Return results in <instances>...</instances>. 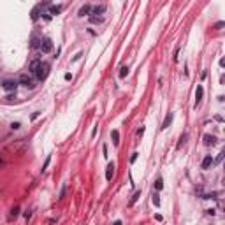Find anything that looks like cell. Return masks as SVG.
Instances as JSON below:
<instances>
[{
  "label": "cell",
  "mask_w": 225,
  "mask_h": 225,
  "mask_svg": "<svg viewBox=\"0 0 225 225\" xmlns=\"http://www.w3.org/2000/svg\"><path fill=\"white\" fill-rule=\"evenodd\" d=\"M49 63H46V62H40V65H39V69H37V72H35V77L39 79V81H44L48 76H49Z\"/></svg>",
  "instance_id": "cell-1"
},
{
  "label": "cell",
  "mask_w": 225,
  "mask_h": 225,
  "mask_svg": "<svg viewBox=\"0 0 225 225\" xmlns=\"http://www.w3.org/2000/svg\"><path fill=\"white\" fill-rule=\"evenodd\" d=\"M39 49H40L42 53H51V51H53V40H51L49 37L40 39V46H39Z\"/></svg>",
  "instance_id": "cell-2"
},
{
  "label": "cell",
  "mask_w": 225,
  "mask_h": 225,
  "mask_svg": "<svg viewBox=\"0 0 225 225\" xmlns=\"http://www.w3.org/2000/svg\"><path fill=\"white\" fill-rule=\"evenodd\" d=\"M19 84H23V86H26V88H35V83H33V79L30 77V76H21L19 77V81H18Z\"/></svg>",
  "instance_id": "cell-3"
},
{
  "label": "cell",
  "mask_w": 225,
  "mask_h": 225,
  "mask_svg": "<svg viewBox=\"0 0 225 225\" xmlns=\"http://www.w3.org/2000/svg\"><path fill=\"white\" fill-rule=\"evenodd\" d=\"M18 81H14V79H5L4 83H2V86H4V90H7V92H14L16 88H18Z\"/></svg>",
  "instance_id": "cell-4"
},
{
  "label": "cell",
  "mask_w": 225,
  "mask_h": 225,
  "mask_svg": "<svg viewBox=\"0 0 225 225\" xmlns=\"http://www.w3.org/2000/svg\"><path fill=\"white\" fill-rule=\"evenodd\" d=\"M202 97H204V88H202V84H199L197 90H195V104H194V107H197L202 102Z\"/></svg>",
  "instance_id": "cell-5"
},
{
  "label": "cell",
  "mask_w": 225,
  "mask_h": 225,
  "mask_svg": "<svg viewBox=\"0 0 225 225\" xmlns=\"http://www.w3.org/2000/svg\"><path fill=\"white\" fill-rule=\"evenodd\" d=\"M114 169H116V165H114L113 162L107 164V167H106V180H107V181L113 180V176H114Z\"/></svg>",
  "instance_id": "cell-6"
},
{
  "label": "cell",
  "mask_w": 225,
  "mask_h": 225,
  "mask_svg": "<svg viewBox=\"0 0 225 225\" xmlns=\"http://www.w3.org/2000/svg\"><path fill=\"white\" fill-rule=\"evenodd\" d=\"M202 139H204V144H206V146H215V144H216V137L211 136V134H204Z\"/></svg>",
  "instance_id": "cell-7"
},
{
  "label": "cell",
  "mask_w": 225,
  "mask_h": 225,
  "mask_svg": "<svg viewBox=\"0 0 225 225\" xmlns=\"http://www.w3.org/2000/svg\"><path fill=\"white\" fill-rule=\"evenodd\" d=\"M77 14H79L81 18H83V16H90V14H92V5H90V4L83 5V7L79 9V12H77Z\"/></svg>",
  "instance_id": "cell-8"
},
{
  "label": "cell",
  "mask_w": 225,
  "mask_h": 225,
  "mask_svg": "<svg viewBox=\"0 0 225 225\" xmlns=\"http://www.w3.org/2000/svg\"><path fill=\"white\" fill-rule=\"evenodd\" d=\"M104 12H106V5H95V7H92L90 16H99V14H104Z\"/></svg>",
  "instance_id": "cell-9"
},
{
  "label": "cell",
  "mask_w": 225,
  "mask_h": 225,
  "mask_svg": "<svg viewBox=\"0 0 225 225\" xmlns=\"http://www.w3.org/2000/svg\"><path fill=\"white\" fill-rule=\"evenodd\" d=\"M40 62L42 60H33V62H30V67H28V70H30V74H33L35 76V72H37V69H39V65H40Z\"/></svg>",
  "instance_id": "cell-10"
},
{
  "label": "cell",
  "mask_w": 225,
  "mask_h": 225,
  "mask_svg": "<svg viewBox=\"0 0 225 225\" xmlns=\"http://www.w3.org/2000/svg\"><path fill=\"white\" fill-rule=\"evenodd\" d=\"M213 160H215V158H213L211 155H206L204 160H202V169H209V167L213 165Z\"/></svg>",
  "instance_id": "cell-11"
},
{
  "label": "cell",
  "mask_w": 225,
  "mask_h": 225,
  "mask_svg": "<svg viewBox=\"0 0 225 225\" xmlns=\"http://www.w3.org/2000/svg\"><path fill=\"white\" fill-rule=\"evenodd\" d=\"M172 113H167V116L164 118V123H162V128H169L171 127V123H172Z\"/></svg>",
  "instance_id": "cell-12"
},
{
  "label": "cell",
  "mask_w": 225,
  "mask_h": 225,
  "mask_svg": "<svg viewBox=\"0 0 225 225\" xmlns=\"http://www.w3.org/2000/svg\"><path fill=\"white\" fill-rule=\"evenodd\" d=\"M111 139H113V144L118 146L120 144V132L118 130H111Z\"/></svg>",
  "instance_id": "cell-13"
},
{
  "label": "cell",
  "mask_w": 225,
  "mask_h": 225,
  "mask_svg": "<svg viewBox=\"0 0 225 225\" xmlns=\"http://www.w3.org/2000/svg\"><path fill=\"white\" fill-rule=\"evenodd\" d=\"M151 201H153V204L157 208H160V195H158V192H153L151 194Z\"/></svg>",
  "instance_id": "cell-14"
},
{
  "label": "cell",
  "mask_w": 225,
  "mask_h": 225,
  "mask_svg": "<svg viewBox=\"0 0 225 225\" xmlns=\"http://www.w3.org/2000/svg\"><path fill=\"white\" fill-rule=\"evenodd\" d=\"M153 187H155V190H157V192H160V190L164 188V180H162V178H157V181H155V185H153Z\"/></svg>",
  "instance_id": "cell-15"
},
{
  "label": "cell",
  "mask_w": 225,
  "mask_h": 225,
  "mask_svg": "<svg viewBox=\"0 0 225 225\" xmlns=\"http://www.w3.org/2000/svg\"><path fill=\"white\" fill-rule=\"evenodd\" d=\"M139 197H141V190H137V192H136V194L132 195V199H130V202H128V206H134V204L137 202V199H139Z\"/></svg>",
  "instance_id": "cell-16"
},
{
  "label": "cell",
  "mask_w": 225,
  "mask_h": 225,
  "mask_svg": "<svg viewBox=\"0 0 225 225\" xmlns=\"http://www.w3.org/2000/svg\"><path fill=\"white\" fill-rule=\"evenodd\" d=\"M62 11V5H49V14H58Z\"/></svg>",
  "instance_id": "cell-17"
},
{
  "label": "cell",
  "mask_w": 225,
  "mask_h": 225,
  "mask_svg": "<svg viewBox=\"0 0 225 225\" xmlns=\"http://www.w3.org/2000/svg\"><path fill=\"white\" fill-rule=\"evenodd\" d=\"M90 21L95 23V25H100V23L104 21V18H102V16H90Z\"/></svg>",
  "instance_id": "cell-18"
},
{
  "label": "cell",
  "mask_w": 225,
  "mask_h": 225,
  "mask_svg": "<svg viewBox=\"0 0 225 225\" xmlns=\"http://www.w3.org/2000/svg\"><path fill=\"white\" fill-rule=\"evenodd\" d=\"M40 39H42V37H40ZM40 39H37L35 35H32V44H30V46H32V48H39V46H40Z\"/></svg>",
  "instance_id": "cell-19"
},
{
  "label": "cell",
  "mask_w": 225,
  "mask_h": 225,
  "mask_svg": "<svg viewBox=\"0 0 225 225\" xmlns=\"http://www.w3.org/2000/svg\"><path fill=\"white\" fill-rule=\"evenodd\" d=\"M127 74H128V67H127V65H123V67L120 69V77L123 79V77H127Z\"/></svg>",
  "instance_id": "cell-20"
},
{
  "label": "cell",
  "mask_w": 225,
  "mask_h": 225,
  "mask_svg": "<svg viewBox=\"0 0 225 225\" xmlns=\"http://www.w3.org/2000/svg\"><path fill=\"white\" fill-rule=\"evenodd\" d=\"M187 139H188V134H183L181 137H180V143H178V148H181L185 143H187Z\"/></svg>",
  "instance_id": "cell-21"
},
{
  "label": "cell",
  "mask_w": 225,
  "mask_h": 225,
  "mask_svg": "<svg viewBox=\"0 0 225 225\" xmlns=\"http://www.w3.org/2000/svg\"><path fill=\"white\" fill-rule=\"evenodd\" d=\"M65 194H67V185H63V187H62V192H60L58 201H63V199H65Z\"/></svg>",
  "instance_id": "cell-22"
},
{
  "label": "cell",
  "mask_w": 225,
  "mask_h": 225,
  "mask_svg": "<svg viewBox=\"0 0 225 225\" xmlns=\"http://www.w3.org/2000/svg\"><path fill=\"white\" fill-rule=\"evenodd\" d=\"M18 215H19V208L16 206V208H12V209H11V218H16Z\"/></svg>",
  "instance_id": "cell-23"
},
{
  "label": "cell",
  "mask_w": 225,
  "mask_h": 225,
  "mask_svg": "<svg viewBox=\"0 0 225 225\" xmlns=\"http://www.w3.org/2000/svg\"><path fill=\"white\" fill-rule=\"evenodd\" d=\"M19 127H21V123H19V121H12V123H11V128H12V130H18Z\"/></svg>",
  "instance_id": "cell-24"
},
{
  "label": "cell",
  "mask_w": 225,
  "mask_h": 225,
  "mask_svg": "<svg viewBox=\"0 0 225 225\" xmlns=\"http://www.w3.org/2000/svg\"><path fill=\"white\" fill-rule=\"evenodd\" d=\"M49 162H51V157H48V158H46V162H44V165H42V172H44V171L48 169V165H49Z\"/></svg>",
  "instance_id": "cell-25"
},
{
  "label": "cell",
  "mask_w": 225,
  "mask_h": 225,
  "mask_svg": "<svg viewBox=\"0 0 225 225\" xmlns=\"http://www.w3.org/2000/svg\"><path fill=\"white\" fill-rule=\"evenodd\" d=\"M23 216H25V220L28 222V220L32 218V209H28V211H25V215H23Z\"/></svg>",
  "instance_id": "cell-26"
},
{
  "label": "cell",
  "mask_w": 225,
  "mask_h": 225,
  "mask_svg": "<svg viewBox=\"0 0 225 225\" xmlns=\"http://www.w3.org/2000/svg\"><path fill=\"white\" fill-rule=\"evenodd\" d=\"M144 130H146V128H144V127H141V128L137 130V137H143V134H144Z\"/></svg>",
  "instance_id": "cell-27"
},
{
  "label": "cell",
  "mask_w": 225,
  "mask_h": 225,
  "mask_svg": "<svg viewBox=\"0 0 225 225\" xmlns=\"http://www.w3.org/2000/svg\"><path fill=\"white\" fill-rule=\"evenodd\" d=\"M222 158H224V153H220V155L216 157V160H213V164H218V162H222Z\"/></svg>",
  "instance_id": "cell-28"
},
{
  "label": "cell",
  "mask_w": 225,
  "mask_h": 225,
  "mask_svg": "<svg viewBox=\"0 0 225 225\" xmlns=\"http://www.w3.org/2000/svg\"><path fill=\"white\" fill-rule=\"evenodd\" d=\"M137 160V153H132V157H130V164H134Z\"/></svg>",
  "instance_id": "cell-29"
},
{
  "label": "cell",
  "mask_w": 225,
  "mask_h": 225,
  "mask_svg": "<svg viewBox=\"0 0 225 225\" xmlns=\"http://www.w3.org/2000/svg\"><path fill=\"white\" fill-rule=\"evenodd\" d=\"M225 23L224 21H218V23H216V25H215V28H216V30H220V28H222V26H224Z\"/></svg>",
  "instance_id": "cell-30"
},
{
  "label": "cell",
  "mask_w": 225,
  "mask_h": 225,
  "mask_svg": "<svg viewBox=\"0 0 225 225\" xmlns=\"http://www.w3.org/2000/svg\"><path fill=\"white\" fill-rule=\"evenodd\" d=\"M102 153H104V157H107V144L102 146Z\"/></svg>",
  "instance_id": "cell-31"
},
{
  "label": "cell",
  "mask_w": 225,
  "mask_h": 225,
  "mask_svg": "<svg viewBox=\"0 0 225 225\" xmlns=\"http://www.w3.org/2000/svg\"><path fill=\"white\" fill-rule=\"evenodd\" d=\"M81 56H83V53H77V55H76V56H74V60H72V62H77V60H79V58H81Z\"/></svg>",
  "instance_id": "cell-32"
},
{
  "label": "cell",
  "mask_w": 225,
  "mask_h": 225,
  "mask_svg": "<svg viewBox=\"0 0 225 225\" xmlns=\"http://www.w3.org/2000/svg\"><path fill=\"white\" fill-rule=\"evenodd\" d=\"M63 77H65V79H67V81H70V79H72V74H70V72H67V74H65V76H63Z\"/></svg>",
  "instance_id": "cell-33"
},
{
  "label": "cell",
  "mask_w": 225,
  "mask_h": 225,
  "mask_svg": "<svg viewBox=\"0 0 225 225\" xmlns=\"http://www.w3.org/2000/svg\"><path fill=\"white\" fill-rule=\"evenodd\" d=\"M39 114H40V113H39V111H35V113L32 114V120H35V118H39Z\"/></svg>",
  "instance_id": "cell-34"
},
{
  "label": "cell",
  "mask_w": 225,
  "mask_h": 225,
  "mask_svg": "<svg viewBox=\"0 0 225 225\" xmlns=\"http://www.w3.org/2000/svg\"><path fill=\"white\" fill-rule=\"evenodd\" d=\"M113 225H123V222H121V220H116V222H114Z\"/></svg>",
  "instance_id": "cell-35"
},
{
  "label": "cell",
  "mask_w": 225,
  "mask_h": 225,
  "mask_svg": "<svg viewBox=\"0 0 225 225\" xmlns=\"http://www.w3.org/2000/svg\"><path fill=\"white\" fill-rule=\"evenodd\" d=\"M2 164H4V162H2V158H0V165H2Z\"/></svg>",
  "instance_id": "cell-36"
}]
</instances>
